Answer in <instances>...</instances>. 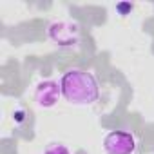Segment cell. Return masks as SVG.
Segmentation results:
<instances>
[{
    "label": "cell",
    "mask_w": 154,
    "mask_h": 154,
    "mask_svg": "<svg viewBox=\"0 0 154 154\" xmlns=\"http://www.w3.org/2000/svg\"><path fill=\"white\" fill-rule=\"evenodd\" d=\"M24 114H26L24 111H17V112H15V118H17V122H22V120H24Z\"/></svg>",
    "instance_id": "7"
},
{
    "label": "cell",
    "mask_w": 154,
    "mask_h": 154,
    "mask_svg": "<svg viewBox=\"0 0 154 154\" xmlns=\"http://www.w3.org/2000/svg\"><path fill=\"white\" fill-rule=\"evenodd\" d=\"M44 154H71V152H69V149H67L65 145H62V143H53V145H49V147L45 149Z\"/></svg>",
    "instance_id": "5"
},
{
    "label": "cell",
    "mask_w": 154,
    "mask_h": 154,
    "mask_svg": "<svg viewBox=\"0 0 154 154\" xmlns=\"http://www.w3.org/2000/svg\"><path fill=\"white\" fill-rule=\"evenodd\" d=\"M49 38L62 45V47H71V45H76L80 40V29L76 24L72 22H65V20H60V22H53L49 26Z\"/></svg>",
    "instance_id": "2"
},
{
    "label": "cell",
    "mask_w": 154,
    "mask_h": 154,
    "mask_svg": "<svg viewBox=\"0 0 154 154\" xmlns=\"http://www.w3.org/2000/svg\"><path fill=\"white\" fill-rule=\"evenodd\" d=\"M60 89H62L63 98L71 103H76V105L94 103L98 100V94H100L96 78L91 72L80 71V69L67 71L62 76Z\"/></svg>",
    "instance_id": "1"
},
{
    "label": "cell",
    "mask_w": 154,
    "mask_h": 154,
    "mask_svg": "<svg viewBox=\"0 0 154 154\" xmlns=\"http://www.w3.org/2000/svg\"><path fill=\"white\" fill-rule=\"evenodd\" d=\"M103 149L107 154H134L136 140L129 131H112L105 136Z\"/></svg>",
    "instance_id": "3"
},
{
    "label": "cell",
    "mask_w": 154,
    "mask_h": 154,
    "mask_svg": "<svg viewBox=\"0 0 154 154\" xmlns=\"http://www.w3.org/2000/svg\"><path fill=\"white\" fill-rule=\"evenodd\" d=\"M62 89L56 82H42L38 87H36V93H35V98L38 102L40 107H53L56 102H58V96H60Z\"/></svg>",
    "instance_id": "4"
},
{
    "label": "cell",
    "mask_w": 154,
    "mask_h": 154,
    "mask_svg": "<svg viewBox=\"0 0 154 154\" xmlns=\"http://www.w3.org/2000/svg\"><path fill=\"white\" fill-rule=\"evenodd\" d=\"M127 9H132V6H131V4H120V6H118V11H122V13L127 11Z\"/></svg>",
    "instance_id": "6"
}]
</instances>
